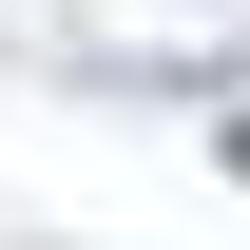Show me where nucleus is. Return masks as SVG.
I'll use <instances>...</instances> for the list:
<instances>
[{
    "mask_svg": "<svg viewBox=\"0 0 250 250\" xmlns=\"http://www.w3.org/2000/svg\"><path fill=\"white\" fill-rule=\"evenodd\" d=\"M231 154H250V135H231Z\"/></svg>",
    "mask_w": 250,
    "mask_h": 250,
    "instance_id": "nucleus-1",
    "label": "nucleus"
}]
</instances>
